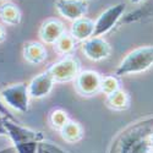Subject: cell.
Segmentation results:
<instances>
[{
  "instance_id": "obj_1",
  "label": "cell",
  "mask_w": 153,
  "mask_h": 153,
  "mask_svg": "<svg viewBox=\"0 0 153 153\" xmlns=\"http://www.w3.org/2000/svg\"><path fill=\"white\" fill-rule=\"evenodd\" d=\"M153 131V118L131 125L120 134L114 143L115 153H152L149 135Z\"/></svg>"
},
{
  "instance_id": "obj_2",
  "label": "cell",
  "mask_w": 153,
  "mask_h": 153,
  "mask_svg": "<svg viewBox=\"0 0 153 153\" xmlns=\"http://www.w3.org/2000/svg\"><path fill=\"white\" fill-rule=\"evenodd\" d=\"M153 66V45L140 47L127 54L115 71V76L140 74Z\"/></svg>"
},
{
  "instance_id": "obj_3",
  "label": "cell",
  "mask_w": 153,
  "mask_h": 153,
  "mask_svg": "<svg viewBox=\"0 0 153 153\" xmlns=\"http://www.w3.org/2000/svg\"><path fill=\"white\" fill-rule=\"evenodd\" d=\"M6 136L11 140L14 146L21 145V143H27V142H43L44 141V135L42 131L33 130L30 127H26L19 123H15L14 119L9 118H1Z\"/></svg>"
},
{
  "instance_id": "obj_4",
  "label": "cell",
  "mask_w": 153,
  "mask_h": 153,
  "mask_svg": "<svg viewBox=\"0 0 153 153\" xmlns=\"http://www.w3.org/2000/svg\"><path fill=\"white\" fill-rule=\"evenodd\" d=\"M3 102L10 108L20 113H27L30 109V92L28 85L15 83L1 91Z\"/></svg>"
},
{
  "instance_id": "obj_5",
  "label": "cell",
  "mask_w": 153,
  "mask_h": 153,
  "mask_svg": "<svg viewBox=\"0 0 153 153\" xmlns=\"http://www.w3.org/2000/svg\"><path fill=\"white\" fill-rule=\"evenodd\" d=\"M47 70L53 76L55 82H70L76 80L77 75L81 72V62L77 58L65 55V58L48 66Z\"/></svg>"
},
{
  "instance_id": "obj_6",
  "label": "cell",
  "mask_w": 153,
  "mask_h": 153,
  "mask_svg": "<svg viewBox=\"0 0 153 153\" xmlns=\"http://www.w3.org/2000/svg\"><path fill=\"white\" fill-rule=\"evenodd\" d=\"M125 11V4L119 3L108 7L104 12H102L97 21L94 22V34L93 37H102L113 30V27L118 23L120 17Z\"/></svg>"
},
{
  "instance_id": "obj_7",
  "label": "cell",
  "mask_w": 153,
  "mask_h": 153,
  "mask_svg": "<svg viewBox=\"0 0 153 153\" xmlns=\"http://www.w3.org/2000/svg\"><path fill=\"white\" fill-rule=\"evenodd\" d=\"M102 76L92 70L81 71L75 80V86L77 92L82 96H93L100 92Z\"/></svg>"
},
{
  "instance_id": "obj_8",
  "label": "cell",
  "mask_w": 153,
  "mask_h": 153,
  "mask_svg": "<svg viewBox=\"0 0 153 153\" xmlns=\"http://www.w3.org/2000/svg\"><path fill=\"white\" fill-rule=\"evenodd\" d=\"M82 52L92 61H100L110 55L111 48L102 37H92L82 43Z\"/></svg>"
},
{
  "instance_id": "obj_9",
  "label": "cell",
  "mask_w": 153,
  "mask_h": 153,
  "mask_svg": "<svg viewBox=\"0 0 153 153\" xmlns=\"http://www.w3.org/2000/svg\"><path fill=\"white\" fill-rule=\"evenodd\" d=\"M54 83H55V80L53 79V76L50 75V72L48 70H45L44 72L33 77L32 81L28 83L30 97L39 99V98L48 96L52 92Z\"/></svg>"
},
{
  "instance_id": "obj_10",
  "label": "cell",
  "mask_w": 153,
  "mask_h": 153,
  "mask_svg": "<svg viewBox=\"0 0 153 153\" xmlns=\"http://www.w3.org/2000/svg\"><path fill=\"white\" fill-rule=\"evenodd\" d=\"M55 7L61 16L71 21L85 17L87 12V5L82 0H56Z\"/></svg>"
},
{
  "instance_id": "obj_11",
  "label": "cell",
  "mask_w": 153,
  "mask_h": 153,
  "mask_svg": "<svg viewBox=\"0 0 153 153\" xmlns=\"http://www.w3.org/2000/svg\"><path fill=\"white\" fill-rule=\"evenodd\" d=\"M64 33H66L64 23L59 20L52 19V20L45 21L42 25V27L39 30V38L42 39L43 43L55 44Z\"/></svg>"
},
{
  "instance_id": "obj_12",
  "label": "cell",
  "mask_w": 153,
  "mask_h": 153,
  "mask_svg": "<svg viewBox=\"0 0 153 153\" xmlns=\"http://www.w3.org/2000/svg\"><path fill=\"white\" fill-rule=\"evenodd\" d=\"M94 34V22L88 17H81L74 21L71 26V36L76 42H85Z\"/></svg>"
},
{
  "instance_id": "obj_13",
  "label": "cell",
  "mask_w": 153,
  "mask_h": 153,
  "mask_svg": "<svg viewBox=\"0 0 153 153\" xmlns=\"http://www.w3.org/2000/svg\"><path fill=\"white\" fill-rule=\"evenodd\" d=\"M23 55L30 64H41L47 59V49L42 43L30 42L23 48Z\"/></svg>"
},
{
  "instance_id": "obj_14",
  "label": "cell",
  "mask_w": 153,
  "mask_h": 153,
  "mask_svg": "<svg viewBox=\"0 0 153 153\" xmlns=\"http://www.w3.org/2000/svg\"><path fill=\"white\" fill-rule=\"evenodd\" d=\"M60 135L62 137L64 141H66L69 143H75L79 142L83 136V129L82 126L72 120H69L65 125L61 127L60 130Z\"/></svg>"
},
{
  "instance_id": "obj_15",
  "label": "cell",
  "mask_w": 153,
  "mask_h": 153,
  "mask_svg": "<svg viewBox=\"0 0 153 153\" xmlns=\"http://www.w3.org/2000/svg\"><path fill=\"white\" fill-rule=\"evenodd\" d=\"M105 103L113 110H118V111L125 110L130 105V97L125 91L118 90V91H115V92H113V93L107 96Z\"/></svg>"
},
{
  "instance_id": "obj_16",
  "label": "cell",
  "mask_w": 153,
  "mask_h": 153,
  "mask_svg": "<svg viewBox=\"0 0 153 153\" xmlns=\"http://www.w3.org/2000/svg\"><path fill=\"white\" fill-rule=\"evenodd\" d=\"M0 20L10 26H16L21 22V12L16 5L6 3L0 7Z\"/></svg>"
},
{
  "instance_id": "obj_17",
  "label": "cell",
  "mask_w": 153,
  "mask_h": 153,
  "mask_svg": "<svg viewBox=\"0 0 153 153\" xmlns=\"http://www.w3.org/2000/svg\"><path fill=\"white\" fill-rule=\"evenodd\" d=\"M75 44H76V41L72 38V36L68 34V33H64L59 38V41L55 43V49L60 54L70 55V53L75 49Z\"/></svg>"
},
{
  "instance_id": "obj_18",
  "label": "cell",
  "mask_w": 153,
  "mask_h": 153,
  "mask_svg": "<svg viewBox=\"0 0 153 153\" xmlns=\"http://www.w3.org/2000/svg\"><path fill=\"white\" fill-rule=\"evenodd\" d=\"M120 88V82L118 80V76L110 75V76H104L102 77V83H100V92H103L105 96L115 92Z\"/></svg>"
},
{
  "instance_id": "obj_19",
  "label": "cell",
  "mask_w": 153,
  "mask_h": 153,
  "mask_svg": "<svg viewBox=\"0 0 153 153\" xmlns=\"http://www.w3.org/2000/svg\"><path fill=\"white\" fill-rule=\"evenodd\" d=\"M69 117L68 114L61 110V109H55L52 111V114H50V118H49V121H50V125H52L53 129L55 130H61V127L65 125L68 121H69Z\"/></svg>"
},
{
  "instance_id": "obj_20",
  "label": "cell",
  "mask_w": 153,
  "mask_h": 153,
  "mask_svg": "<svg viewBox=\"0 0 153 153\" xmlns=\"http://www.w3.org/2000/svg\"><path fill=\"white\" fill-rule=\"evenodd\" d=\"M42 142H27V143H21L17 146H14L17 151V153H38L41 149Z\"/></svg>"
},
{
  "instance_id": "obj_21",
  "label": "cell",
  "mask_w": 153,
  "mask_h": 153,
  "mask_svg": "<svg viewBox=\"0 0 153 153\" xmlns=\"http://www.w3.org/2000/svg\"><path fill=\"white\" fill-rule=\"evenodd\" d=\"M0 115H3V118H9V119H14L11 115V113L9 111L6 104L3 102V99L0 98Z\"/></svg>"
},
{
  "instance_id": "obj_22",
  "label": "cell",
  "mask_w": 153,
  "mask_h": 153,
  "mask_svg": "<svg viewBox=\"0 0 153 153\" xmlns=\"http://www.w3.org/2000/svg\"><path fill=\"white\" fill-rule=\"evenodd\" d=\"M0 153H17V151L14 146H11V147H7V148L0 149Z\"/></svg>"
},
{
  "instance_id": "obj_23",
  "label": "cell",
  "mask_w": 153,
  "mask_h": 153,
  "mask_svg": "<svg viewBox=\"0 0 153 153\" xmlns=\"http://www.w3.org/2000/svg\"><path fill=\"white\" fill-rule=\"evenodd\" d=\"M0 136H6V131H5V127H4L1 119H0Z\"/></svg>"
},
{
  "instance_id": "obj_24",
  "label": "cell",
  "mask_w": 153,
  "mask_h": 153,
  "mask_svg": "<svg viewBox=\"0 0 153 153\" xmlns=\"http://www.w3.org/2000/svg\"><path fill=\"white\" fill-rule=\"evenodd\" d=\"M4 39H5V31L1 26H0V42H3Z\"/></svg>"
},
{
  "instance_id": "obj_25",
  "label": "cell",
  "mask_w": 153,
  "mask_h": 153,
  "mask_svg": "<svg viewBox=\"0 0 153 153\" xmlns=\"http://www.w3.org/2000/svg\"><path fill=\"white\" fill-rule=\"evenodd\" d=\"M130 1H131L132 4H138V3H141L142 0H130Z\"/></svg>"
},
{
  "instance_id": "obj_26",
  "label": "cell",
  "mask_w": 153,
  "mask_h": 153,
  "mask_svg": "<svg viewBox=\"0 0 153 153\" xmlns=\"http://www.w3.org/2000/svg\"><path fill=\"white\" fill-rule=\"evenodd\" d=\"M152 153H153V152H152Z\"/></svg>"
}]
</instances>
